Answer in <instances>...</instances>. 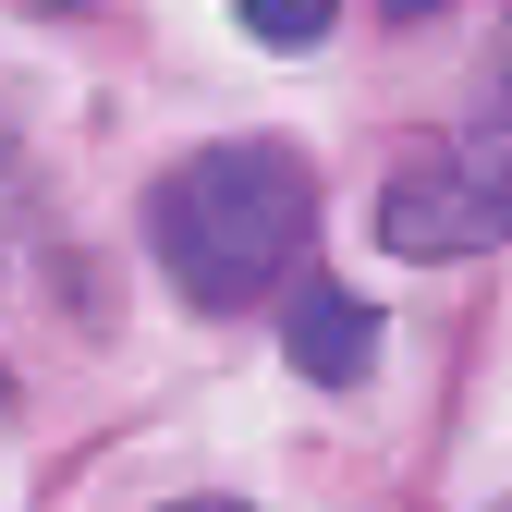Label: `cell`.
I'll return each mask as SVG.
<instances>
[{
  "instance_id": "cell-1",
  "label": "cell",
  "mask_w": 512,
  "mask_h": 512,
  "mask_svg": "<svg viewBox=\"0 0 512 512\" xmlns=\"http://www.w3.org/2000/svg\"><path fill=\"white\" fill-rule=\"evenodd\" d=\"M317 244V171L269 135H232V147H196L183 171L147 183V256L171 269L183 305H256L305 269Z\"/></svg>"
},
{
  "instance_id": "cell-2",
  "label": "cell",
  "mask_w": 512,
  "mask_h": 512,
  "mask_svg": "<svg viewBox=\"0 0 512 512\" xmlns=\"http://www.w3.org/2000/svg\"><path fill=\"white\" fill-rule=\"evenodd\" d=\"M378 244L391 256H476V244H500V220L464 196V171L439 147H415L391 183H378Z\"/></svg>"
},
{
  "instance_id": "cell-3",
  "label": "cell",
  "mask_w": 512,
  "mask_h": 512,
  "mask_svg": "<svg viewBox=\"0 0 512 512\" xmlns=\"http://www.w3.org/2000/svg\"><path fill=\"white\" fill-rule=\"evenodd\" d=\"M439 159H452L464 196L512 232V13H500V37H488V86H476V110H464V135H439Z\"/></svg>"
},
{
  "instance_id": "cell-4",
  "label": "cell",
  "mask_w": 512,
  "mask_h": 512,
  "mask_svg": "<svg viewBox=\"0 0 512 512\" xmlns=\"http://www.w3.org/2000/svg\"><path fill=\"white\" fill-rule=\"evenodd\" d=\"M281 330H293V366L330 378V391L378 366V305L342 293V281H293V317H281Z\"/></svg>"
},
{
  "instance_id": "cell-5",
  "label": "cell",
  "mask_w": 512,
  "mask_h": 512,
  "mask_svg": "<svg viewBox=\"0 0 512 512\" xmlns=\"http://www.w3.org/2000/svg\"><path fill=\"white\" fill-rule=\"evenodd\" d=\"M342 25V0H244V37H269V49H317Z\"/></svg>"
},
{
  "instance_id": "cell-6",
  "label": "cell",
  "mask_w": 512,
  "mask_h": 512,
  "mask_svg": "<svg viewBox=\"0 0 512 512\" xmlns=\"http://www.w3.org/2000/svg\"><path fill=\"white\" fill-rule=\"evenodd\" d=\"M378 13H391V25H415V13H439V0H378Z\"/></svg>"
},
{
  "instance_id": "cell-7",
  "label": "cell",
  "mask_w": 512,
  "mask_h": 512,
  "mask_svg": "<svg viewBox=\"0 0 512 512\" xmlns=\"http://www.w3.org/2000/svg\"><path fill=\"white\" fill-rule=\"evenodd\" d=\"M159 512H244V500H159Z\"/></svg>"
},
{
  "instance_id": "cell-8",
  "label": "cell",
  "mask_w": 512,
  "mask_h": 512,
  "mask_svg": "<svg viewBox=\"0 0 512 512\" xmlns=\"http://www.w3.org/2000/svg\"><path fill=\"white\" fill-rule=\"evenodd\" d=\"M0 415H13V366H0Z\"/></svg>"
},
{
  "instance_id": "cell-9",
  "label": "cell",
  "mask_w": 512,
  "mask_h": 512,
  "mask_svg": "<svg viewBox=\"0 0 512 512\" xmlns=\"http://www.w3.org/2000/svg\"><path fill=\"white\" fill-rule=\"evenodd\" d=\"M61 13H74V0H61Z\"/></svg>"
}]
</instances>
